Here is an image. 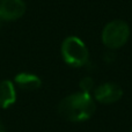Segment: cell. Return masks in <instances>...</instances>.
Here are the masks:
<instances>
[{
	"label": "cell",
	"instance_id": "6da1fadb",
	"mask_svg": "<svg viewBox=\"0 0 132 132\" xmlns=\"http://www.w3.org/2000/svg\"><path fill=\"white\" fill-rule=\"evenodd\" d=\"M96 111V103L89 93H73L64 97L58 104L59 115L68 122L80 123L88 121Z\"/></svg>",
	"mask_w": 132,
	"mask_h": 132
},
{
	"label": "cell",
	"instance_id": "7a4b0ae2",
	"mask_svg": "<svg viewBox=\"0 0 132 132\" xmlns=\"http://www.w3.org/2000/svg\"><path fill=\"white\" fill-rule=\"evenodd\" d=\"M62 57L72 67H82L88 63L89 51L85 42L78 36H68L62 43Z\"/></svg>",
	"mask_w": 132,
	"mask_h": 132
},
{
	"label": "cell",
	"instance_id": "3957f363",
	"mask_svg": "<svg viewBox=\"0 0 132 132\" xmlns=\"http://www.w3.org/2000/svg\"><path fill=\"white\" fill-rule=\"evenodd\" d=\"M130 27L123 20H112L104 26L101 34V39L105 48L117 50L126 44L130 38Z\"/></svg>",
	"mask_w": 132,
	"mask_h": 132
},
{
	"label": "cell",
	"instance_id": "277c9868",
	"mask_svg": "<svg viewBox=\"0 0 132 132\" xmlns=\"http://www.w3.org/2000/svg\"><path fill=\"white\" fill-rule=\"evenodd\" d=\"M123 96V89L115 82H103L94 89V100L102 104L118 102Z\"/></svg>",
	"mask_w": 132,
	"mask_h": 132
},
{
	"label": "cell",
	"instance_id": "5b68a950",
	"mask_svg": "<svg viewBox=\"0 0 132 132\" xmlns=\"http://www.w3.org/2000/svg\"><path fill=\"white\" fill-rule=\"evenodd\" d=\"M26 13L23 0H2L0 2V20L14 21Z\"/></svg>",
	"mask_w": 132,
	"mask_h": 132
},
{
	"label": "cell",
	"instance_id": "8992f818",
	"mask_svg": "<svg viewBox=\"0 0 132 132\" xmlns=\"http://www.w3.org/2000/svg\"><path fill=\"white\" fill-rule=\"evenodd\" d=\"M16 101V92L13 82L4 80L0 82V108L11 107Z\"/></svg>",
	"mask_w": 132,
	"mask_h": 132
},
{
	"label": "cell",
	"instance_id": "52a82bcc",
	"mask_svg": "<svg viewBox=\"0 0 132 132\" xmlns=\"http://www.w3.org/2000/svg\"><path fill=\"white\" fill-rule=\"evenodd\" d=\"M15 84L24 90H36L41 87L42 80L32 73H19L15 77Z\"/></svg>",
	"mask_w": 132,
	"mask_h": 132
},
{
	"label": "cell",
	"instance_id": "ba28073f",
	"mask_svg": "<svg viewBox=\"0 0 132 132\" xmlns=\"http://www.w3.org/2000/svg\"><path fill=\"white\" fill-rule=\"evenodd\" d=\"M94 85L95 84H94L93 78L88 77V75L82 78L79 82V87H80V89H81V92H84V93H90L94 89Z\"/></svg>",
	"mask_w": 132,
	"mask_h": 132
},
{
	"label": "cell",
	"instance_id": "9c48e42d",
	"mask_svg": "<svg viewBox=\"0 0 132 132\" xmlns=\"http://www.w3.org/2000/svg\"><path fill=\"white\" fill-rule=\"evenodd\" d=\"M0 132H5V131L4 130H0Z\"/></svg>",
	"mask_w": 132,
	"mask_h": 132
},
{
	"label": "cell",
	"instance_id": "30bf717a",
	"mask_svg": "<svg viewBox=\"0 0 132 132\" xmlns=\"http://www.w3.org/2000/svg\"><path fill=\"white\" fill-rule=\"evenodd\" d=\"M130 132H132V129H131V131H130Z\"/></svg>",
	"mask_w": 132,
	"mask_h": 132
},
{
	"label": "cell",
	"instance_id": "8fae6325",
	"mask_svg": "<svg viewBox=\"0 0 132 132\" xmlns=\"http://www.w3.org/2000/svg\"><path fill=\"white\" fill-rule=\"evenodd\" d=\"M0 1H2V0H0Z\"/></svg>",
	"mask_w": 132,
	"mask_h": 132
}]
</instances>
